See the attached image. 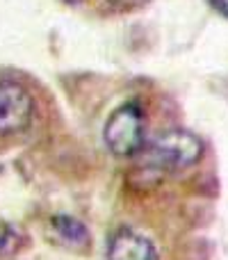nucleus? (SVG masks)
Here are the masks:
<instances>
[{
  "instance_id": "nucleus-5",
  "label": "nucleus",
  "mask_w": 228,
  "mask_h": 260,
  "mask_svg": "<svg viewBox=\"0 0 228 260\" xmlns=\"http://www.w3.org/2000/svg\"><path fill=\"white\" fill-rule=\"evenodd\" d=\"M53 231L59 238V242L69 249H85L89 247V231L80 219L71 215L53 217Z\"/></svg>"
},
{
  "instance_id": "nucleus-2",
  "label": "nucleus",
  "mask_w": 228,
  "mask_h": 260,
  "mask_svg": "<svg viewBox=\"0 0 228 260\" xmlns=\"http://www.w3.org/2000/svg\"><path fill=\"white\" fill-rule=\"evenodd\" d=\"M108 148L116 155H135L146 146V121L137 103L121 105L108 119L103 130Z\"/></svg>"
},
{
  "instance_id": "nucleus-4",
  "label": "nucleus",
  "mask_w": 228,
  "mask_h": 260,
  "mask_svg": "<svg viewBox=\"0 0 228 260\" xmlns=\"http://www.w3.org/2000/svg\"><path fill=\"white\" fill-rule=\"evenodd\" d=\"M108 260H155V247L135 231H119L110 238Z\"/></svg>"
},
{
  "instance_id": "nucleus-7",
  "label": "nucleus",
  "mask_w": 228,
  "mask_h": 260,
  "mask_svg": "<svg viewBox=\"0 0 228 260\" xmlns=\"http://www.w3.org/2000/svg\"><path fill=\"white\" fill-rule=\"evenodd\" d=\"M210 5H212V7H215L219 14L228 16V0H210Z\"/></svg>"
},
{
  "instance_id": "nucleus-3",
  "label": "nucleus",
  "mask_w": 228,
  "mask_h": 260,
  "mask_svg": "<svg viewBox=\"0 0 228 260\" xmlns=\"http://www.w3.org/2000/svg\"><path fill=\"white\" fill-rule=\"evenodd\" d=\"M32 94L12 78H0V137L23 133L32 121Z\"/></svg>"
},
{
  "instance_id": "nucleus-6",
  "label": "nucleus",
  "mask_w": 228,
  "mask_h": 260,
  "mask_svg": "<svg viewBox=\"0 0 228 260\" xmlns=\"http://www.w3.org/2000/svg\"><path fill=\"white\" fill-rule=\"evenodd\" d=\"M21 247H23L21 233L9 224H0V253L12 256V253H16Z\"/></svg>"
},
{
  "instance_id": "nucleus-1",
  "label": "nucleus",
  "mask_w": 228,
  "mask_h": 260,
  "mask_svg": "<svg viewBox=\"0 0 228 260\" xmlns=\"http://www.w3.org/2000/svg\"><path fill=\"white\" fill-rule=\"evenodd\" d=\"M142 151L146 155L144 167L160 169V171H174V169H185V167L201 160L203 142L194 133H189V130L174 128V130L160 133Z\"/></svg>"
},
{
  "instance_id": "nucleus-8",
  "label": "nucleus",
  "mask_w": 228,
  "mask_h": 260,
  "mask_svg": "<svg viewBox=\"0 0 228 260\" xmlns=\"http://www.w3.org/2000/svg\"><path fill=\"white\" fill-rule=\"evenodd\" d=\"M64 3H69V5H78V3H82V0H64Z\"/></svg>"
}]
</instances>
